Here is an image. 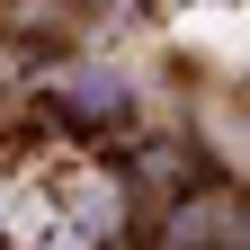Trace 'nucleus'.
Masks as SVG:
<instances>
[{
    "label": "nucleus",
    "instance_id": "1",
    "mask_svg": "<svg viewBox=\"0 0 250 250\" xmlns=\"http://www.w3.org/2000/svg\"><path fill=\"white\" fill-rule=\"evenodd\" d=\"M116 224L107 170L72 143H27L0 161V250H99Z\"/></svg>",
    "mask_w": 250,
    "mask_h": 250
}]
</instances>
